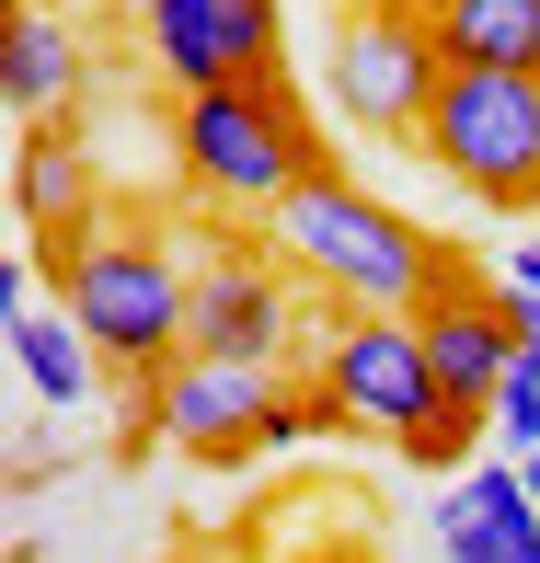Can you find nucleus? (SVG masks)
<instances>
[{
  "label": "nucleus",
  "instance_id": "1",
  "mask_svg": "<svg viewBox=\"0 0 540 563\" xmlns=\"http://www.w3.org/2000/svg\"><path fill=\"white\" fill-rule=\"evenodd\" d=\"M265 230H276V253L311 276L333 311H403V322H415L426 299L449 288V253H437L403 208H379L368 185H345L333 162H322V173H311V185H299Z\"/></svg>",
  "mask_w": 540,
  "mask_h": 563
},
{
  "label": "nucleus",
  "instance_id": "2",
  "mask_svg": "<svg viewBox=\"0 0 540 563\" xmlns=\"http://www.w3.org/2000/svg\"><path fill=\"white\" fill-rule=\"evenodd\" d=\"M185 288H196V253H173L162 230H81L58 253V311L104 345V368L150 379L185 356Z\"/></svg>",
  "mask_w": 540,
  "mask_h": 563
},
{
  "label": "nucleus",
  "instance_id": "3",
  "mask_svg": "<svg viewBox=\"0 0 540 563\" xmlns=\"http://www.w3.org/2000/svg\"><path fill=\"white\" fill-rule=\"evenodd\" d=\"M173 162L208 208H242V219H276L299 185L322 173L311 150V115H299L288 81H253V92H196L173 115Z\"/></svg>",
  "mask_w": 540,
  "mask_h": 563
},
{
  "label": "nucleus",
  "instance_id": "4",
  "mask_svg": "<svg viewBox=\"0 0 540 563\" xmlns=\"http://www.w3.org/2000/svg\"><path fill=\"white\" fill-rule=\"evenodd\" d=\"M322 81L356 139H426L437 81H449V46H437L426 0H345L333 46H322Z\"/></svg>",
  "mask_w": 540,
  "mask_h": 563
},
{
  "label": "nucleus",
  "instance_id": "5",
  "mask_svg": "<svg viewBox=\"0 0 540 563\" xmlns=\"http://www.w3.org/2000/svg\"><path fill=\"white\" fill-rule=\"evenodd\" d=\"M426 162L472 208H540V81L529 69H449L426 115Z\"/></svg>",
  "mask_w": 540,
  "mask_h": 563
},
{
  "label": "nucleus",
  "instance_id": "6",
  "mask_svg": "<svg viewBox=\"0 0 540 563\" xmlns=\"http://www.w3.org/2000/svg\"><path fill=\"white\" fill-rule=\"evenodd\" d=\"M311 391L333 402V426H368V438H392V449L449 402L437 368H426V334L403 311H345L333 345H322V368H311Z\"/></svg>",
  "mask_w": 540,
  "mask_h": 563
},
{
  "label": "nucleus",
  "instance_id": "7",
  "mask_svg": "<svg viewBox=\"0 0 540 563\" xmlns=\"http://www.w3.org/2000/svg\"><path fill=\"white\" fill-rule=\"evenodd\" d=\"M139 46L173 92H253L276 69V0H139Z\"/></svg>",
  "mask_w": 540,
  "mask_h": 563
},
{
  "label": "nucleus",
  "instance_id": "8",
  "mask_svg": "<svg viewBox=\"0 0 540 563\" xmlns=\"http://www.w3.org/2000/svg\"><path fill=\"white\" fill-rule=\"evenodd\" d=\"M276 402H288L276 391V356H173L150 379V438H173L196 460H253Z\"/></svg>",
  "mask_w": 540,
  "mask_h": 563
},
{
  "label": "nucleus",
  "instance_id": "9",
  "mask_svg": "<svg viewBox=\"0 0 540 563\" xmlns=\"http://www.w3.org/2000/svg\"><path fill=\"white\" fill-rule=\"evenodd\" d=\"M415 334H426V368H437V391L449 402H483L495 415V391L518 379V322H506V288H472V276H449V288L415 311Z\"/></svg>",
  "mask_w": 540,
  "mask_h": 563
},
{
  "label": "nucleus",
  "instance_id": "10",
  "mask_svg": "<svg viewBox=\"0 0 540 563\" xmlns=\"http://www.w3.org/2000/svg\"><path fill=\"white\" fill-rule=\"evenodd\" d=\"M288 345V288L253 253H196L185 288V356H276Z\"/></svg>",
  "mask_w": 540,
  "mask_h": 563
},
{
  "label": "nucleus",
  "instance_id": "11",
  "mask_svg": "<svg viewBox=\"0 0 540 563\" xmlns=\"http://www.w3.org/2000/svg\"><path fill=\"white\" fill-rule=\"evenodd\" d=\"M437 563H540V495L518 460H483L437 506Z\"/></svg>",
  "mask_w": 540,
  "mask_h": 563
},
{
  "label": "nucleus",
  "instance_id": "12",
  "mask_svg": "<svg viewBox=\"0 0 540 563\" xmlns=\"http://www.w3.org/2000/svg\"><path fill=\"white\" fill-rule=\"evenodd\" d=\"M12 196H23V242H81L92 219V162H81V126H12Z\"/></svg>",
  "mask_w": 540,
  "mask_h": 563
},
{
  "label": "nucleus",
  "instance_id": "13",
  "mask_svg": "<svg viewBox=\"0 0 540 563\" xmlns=\"http://www.w3.org/2000/svg\"><path fill=\"white\" fill-rule=\"evenodd\" d=\"M0 92H12V126H69V104H81V35L58 12H12Z\"/></svg>",
  "mask_w": 540,
  "mask_h": 563
},
{
  "label": "nucleus",
  "instance_id": "14",
  "mask_svg": "<svg viewBox=\"0 0 540 563\" xmlns=\"http://www.w3.org/2000/svg\"><path fill=\"white\" fill-rule=\"evenodd\" d=\"M0 334H12V368H23V391H35V415H81V402L104 391V345H92L69 311L35 299V311L0 322Z\"/></svg>",
  "mask_w": 540,
  "mask_h": 563
},
{
  "label": "nucleus",
  "instance_id": "15",
  "mask_svg": "<svg viewBox=\"0 0 540 563\" xmlns=\"http://www.w3.org/2000/svg\"><path fill=\"white\" fill-rule=\"evenodd\" d=\"M449 69H529L540 81V0H426Z\"/></svg>",
  "mask_w": 540,
  "mask_h": 563
},
{
  "label": "nucleus",
  "instance_id": "16",
  "mask_svg": "<svg viewBox=\"0 0 540 563\" xmlns=\"http://www.w3.org/2000/svg\"><path fill=\"white\" fill-rule=\"evenodd\" d=\"M483 438H495V415H483V402H437L415 438H403V460H415V472H472Z\"/></svg>",
  "mask_w": 540,
  "mask_h": 563
},
{
  "label": "nucleus",
  "instance_id": "17",
  "mask_svg": "<svg viewBox=\"0 0 540 563\" xmlns=\"http://www.w3.org/2000/svg\"><path fill=\"white\" fill-rule=\"evenodd\" d=\"M12 12H58V0H12Z\"/></svg>",
  "mask_w": 540,
  "mask_h": 563
}]
</instances>
